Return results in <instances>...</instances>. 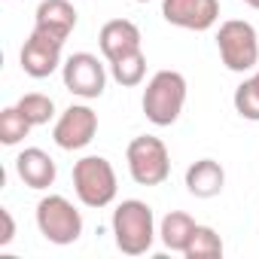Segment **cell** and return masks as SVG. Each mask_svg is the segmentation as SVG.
Instances as JSON below:
<instances>
[{
  "instance_id": "obj_10",
  "label": "cell",
  "mask_w": 259,
  "mask_h": 259,
  "mask_svg": "<svg viewBox=\"0 0 259 259\" xmlns=\"http://www.w3.org/2000/svg\"><path fill=\"white\" fill-rule=\"evenodd\" d=\"M61 49H64V43H58V40H52V37H46L40 31H31V37L25 40L22 55H19L22 70L28 76H34V79L52 76L61 67Z\"/></svg>"
},
{
  "instance_id": "obj_6",
  "label": "cell",
  "mask_w": 259,
  "mask_h": 259,
  "mask_svg": "<svg viewBox=\"0 0 259 259\" xmlns=\"http://www.w3.org/2000/svg\"><path fill=\"white\" fill-rule=\"evenodd\" d=\"M37 229L49 244H73L82 235V213L64 195H46L37 204Z\"/></svg>"
},
{
  "instance_id": "obj_4",
  "label": "cell",
  "mask_w": 259,
  "mask_h": 259,
  "mask_svg": "<svg viewBox=\"0 0 259 259\" xmlns=\"http://www.w3.org/2000/svg\"><path fill=\"white\" fill-rule=\"evenodd\" d=\"M116 171L104 156H82L73 165V192L85 207H107L116 198Z\"/></svg>"
},
{
  "instance_id": "obj_2",
  "label": "cell",
  "mask_w": 259,
  "mask_h": 259,
  "mask_svg": "<svg viewBox=\"0 0 259 259\" xmlns=\"http://www.w3.org/2000/svg\"><path fill=\"white\" fill-rule=\"evenodd\" d=\"M144 116L159 125L168 128L180 119L183 104H186V76L180 70H159L153 73V79L144 89Z\"/></svg>"
},
{
  "instance_id": "obj_20",
  "label": "cell",
  "mask_w": 259,
  "mask_h": 259,
  "mask_svg": "<svg viewBox=\"0 0 259 259\" xmlns=\"http://www.w3.org/2000/svg\"><path fill=\"white\" fill-rule=\"evenodd\" d=\"M16 107L28 116L31 125H46V122L55 116V101H52L49 95H40V92H28V95H22Z\"/></svg>"
},
{
  "instance_id": "obj_12",
  "label": "cell",
  "mask_w": 259,
  "mask_h": 259,
  "mask_svg": "<svg viewBox=\"0 0 259 259\" xmlns=\"http://www.w3.org/2000/svg\"><path fill=\"white\" fill-rule=\"evenodd\" d=\"M76 28V10L70 0H40L34 13V31L64 43Z\"/></svg>"
},
{
  "instance_id": "obj_5",
  "label": "cell",
  "mask_w": 259,
  "mask_h": 259,
  "mask_svg": "<svg viewBox=\"0 0 259 259\" xmlns=\"http://www.w3.org/2000/svg\"><path fill=\"white\" fill-rule=\"evenodd\" d=\"M217 49L223 64L235 73H247L259 64V37L250 22H241V19L223 22L217 34Z\"/></svg>"
},
{
  "instance_id": "obj_17",
  "label": "cell",
  "mask_w": 259,
  "mask_h": 259,
  "mask_svg": "<svg viewBox=\"0 0 259 259\" xmlns=\"http://www.w3.org/2000/svg\"><path fill=\"white\" fill-rule=\"evenodd\" d=\"M186 259H217L223 256V238L210 229V226H195L192 241L183 250Z\"/></svg>"
},
{
  "instance_id": "obj_11",
  "label": "cell",
  "mask_w": 259,
  "mask_h": 259,
  "mask_svg": "<svg viewBox=\"0 0 259 259\" xmlns=\"http://www.w3.org/2000/svg\"><path fill=\"white\" fill-rule=\"evenodd\" d=\"M141 28L135 22H128V19H110L101 34H98V46H101V55L113 64L125 55H132V52H141Z\"/></svg>"
},
{
  "instance_id": "obj_19",
  "label": "cell",
  "mask_w": 259,
  "mask_h": 259,
  "mask_svg": "<svg viewBox=\"0 0 259 259\" xmlns=\"http://www.w3.org/2000/svg\"><path fill=\"white\" fill-rule=\"evenodd\" d=\"M235 110L241 119H250V122H259V70L253 76H247L238 89H235Z\"/></svg>"
},
{
  "instance_id": "obj_14",
  "label": "cell",
  "mask_w": 259,
  "mask_h": 259,
  "mask_svg": "<svg viewBox=\"0 0 259 259\" xmlns=\"http://www.w3.org/2000/svg\"><path fill=\"white\" fill-rule=\"evenodd\" d=\"M226 186V171L213 159H198L186 168V189L195 198H217Z\"/></svg>"
},
{
  "instance_id": "obj_18",
  "label": "cell",
  "mask_w": 259,
  "mask_h": 259,
  "mask_svg": "<svg viewBox=\"0 0 259 259\" xmlns=\"http://www.w3.org/2000/svg\"><path fill=\"white\" fill-rule=\"evenodd\" d=\"M31 122L28 116L19 110V107H7L4 113H0V141H4L7 147H16L19 141H25L31 135Z\"/></svg>"
},
{
  "instance_id": "obj_15",
  "label": "cell",
  "mask_w": 259,
  "mask_h": 259,
  "mask_svg": "<svg viewBox=\"0 0 259 259\" xmlns=\"http://www.w3.org/2000/svg\"><path fill=\"white\" fill-rule=\"evenodd\" d=\"M195 226H198V223H195L189 213H183V210H171V213H165V220H162V226H159V238H162V244H165L168 250L183 253L186 244L192 241Z\"/></svg>"
},
{
  "instance_id": "obj_1",
  "label": "cell",
  "mask_w": 259,
  "mask_h": 259,
  "mask_svg": "<svg viewBox=\"0 0 259 259\" xmlns=\"http://www.w3.org/2000/svg\"><path fill=\"white\" fill-rule=\"evenodd\" d=\"M156 217L153 207L141 198H125L116 210H113V238L116 247L125 256H144L153 241H156Z\"/></svg>"
},
{
  "instance_id": "obj_16",
  "label": "cell",
  "mask_w": 259,
  "mask_h": 259,
  "mask_svg": "<svg viewBox=\"0 0 259 259\" xmlns=\"http://www.w3.org/2000/svg\"><path fill=\"white\" fill-rule=\"evenodd\" d=\"M110 73H113V79H116L119 85H125V89L141 85L144 76H147V55H144V49L125 55V58H119V61H113V64H110Z\"/></svg>"
},
{
  "instance_id": "obj_13",
  "label": "cell",
  "mask_w": 259,
  "mask_h": 259,
  "mask_svg": "<svg viewBox=\"0 0 259 259\" xmlns=\"http://www.w3.org/2000/svg\"><path fill=\"white\" fill-rule=\"evenodd\" d=\"M16 171H19L22 183L31 186V189H49L55 183V177H58V168H55L52 156L46 150H40V147L22 150L19 159H16Z\"/></svg>"
},
{
  "instance_id": "obj_9",
  "label": "cell",
  "mask_w": 259,
  "mask_h": 259,
  "mask_svg": "<svg viewBox=\"0 0 259 259\" xmlns=\"http://www.w3.org/2000/svg\"><path fill=\"white\" fill-rule=\"evenodd\" d=\"M162 16L183 31H210L220 19V0H162Z\"/></svg>"
},
{
  "instance_id": "obj_23",
  "label": "cell",
  "mask_w": 259,
  "mask_h": 259,
  "mask_svg": "<svg viewBox=\"0 0 259 259\" xmlns=\"http://www.w3.org/2000/svg\"><path fill=\"white\" fill-rule=\"evenodd\" d=\"M138 4H150V0H138Z\"/></svg>"
},
{
  "instance_id": "obj_22",
  "label": "cell",
  "mask_w": 259,
  "mask_h": 259,
  "mask_svg": "<svg viewBox=\"0 0 259 259\" xmlns=\"http://www.w3.org/2000/svg\"><path fill=\"white\" fill-rule=\"evenodd\" d=\"M244 4H247L250 10H259V0H244Z\"/></svg>"
},
{
  "instance_id": "obj_7",
  "label": "cell",
  "mask_w": 259,
  "mask_h": 259,
  "mask_svg": "<svg viewBox=\"0 0 259 259\" xmlns=\"http://www.w3.org/2000/svg\"><path fill=\"white\" fill-rule=\"evenodd\" d=\"M61 79H64V89L70 95H76L82 101H92V98L104 95L107 70L98 61V55H92V52H73L61 64Z\"/></svg>"
},
{
  "instance_id": "obj_3",
  "label": "cell",
  "mask_w": 259,
  "mask_h": 259,
  "mask_svg": "<svg viewBox=\"0 0 259 259\" xmlns=\"http://www.w3.org/2000/svg\"><path fill=\"white\" fill-rule=\"evenodd\" d=\"M125 162H128V174L138 186H162L171 174L168 147L162 138H153V135H141L128 144Z\"/></svg>"
},
{
  "instance_id": "obj_21",
  "label": "cell",
  "mask_w": 259,
  "mask_h": 259,
  "mask_svg": "<svg viewBox=\"0 0 259 259\" xmlns=\"http://www.w3.org/2000/svg\"><path fill=\"white\" fill-rule=\"evenodd\" d=\"M0 220H4V235H0V247H10V241L16 238V220L7 207H0Z\"/></svg>"
},
{
  "instance_id": "obj_8",
  "label": "cell",
  "mask_w": 259,
  "mask_h": 259,
  "mask_svg": "<svg viewBox=\"0 0 259 259\" xmlns=\"http://www.w3.org/2000/svg\"><path fill=\"white\" fill-rule=\"evenodd\" d=\"M95 135H98V113L85 104H70L52 128V141L67 153L89 147Z\"/></svg>"
}]
</instances>
